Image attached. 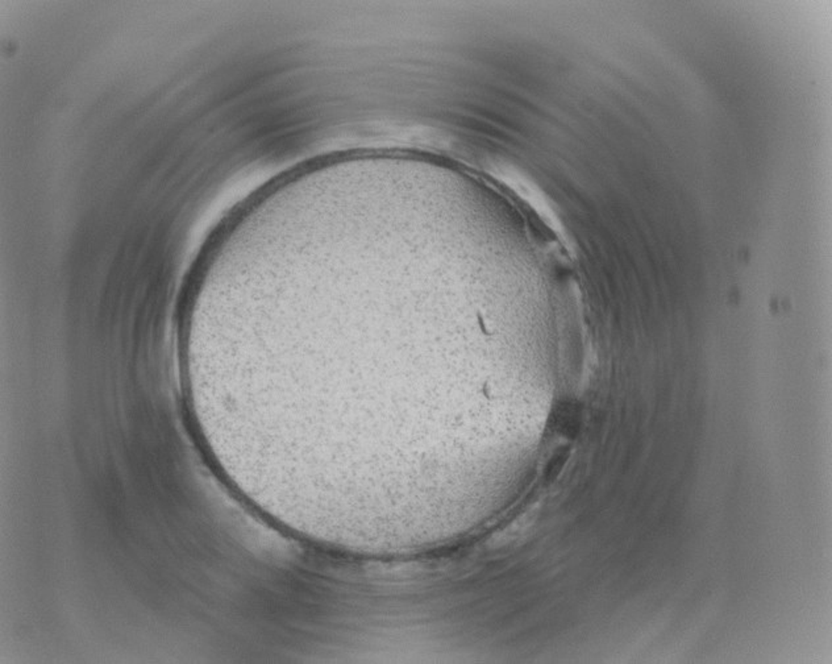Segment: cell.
<instances>
[{
    "mask_svg": "<svg viewBox=\"0 0 832 664\" xmlns=\"http://www.w3.org/2000/svg\"><path fill=\"white\" fill-rule=\"evenodd\" d=\"M582 425V408L574 401H561L551 415V426L556 432L574 439Z\"/></svg>",
    "mask_w": 832,
    "mask_h": 664,
    "instance_id": "obj_1",
    "label": "cell"
},
{
    "mask_svg": "<svg viewBox=\"0 0 832 664\" xmlns=\"http://www.w3.org/2000/svg\"><path fill=\"white\" fill-rule=\"evenodd\" d=\"M567 455L565 451H560L558 454L556 455L555 457H552L549 466L547 468V476H548V478L552 480V478H555L560 473V471L563 469V466H564L565 462H567Z\"/></svg>",
    "mask_w": 832,
    "mask_h": 664,
    "instance_id": "obj_2",
    "label": "cell"
}]
</instances>
